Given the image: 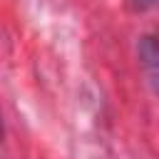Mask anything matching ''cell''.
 I'll return each mask as SVG.
<instances>
[{"instance_id": "1", "label": "cell", "mask_w": 159, "mask_h": 159, "mask_svg": "<svg viewBox=\"0 0 159 159\" xmlns=\"http://www.w3.org/2000/svg\"><path fill=\"white\" fill-rule=\"evenodd\" d=\"M139 65L144 70V77L149 87L159 94V37H142L139 42Z\"/></svg>"}]
</instances>
